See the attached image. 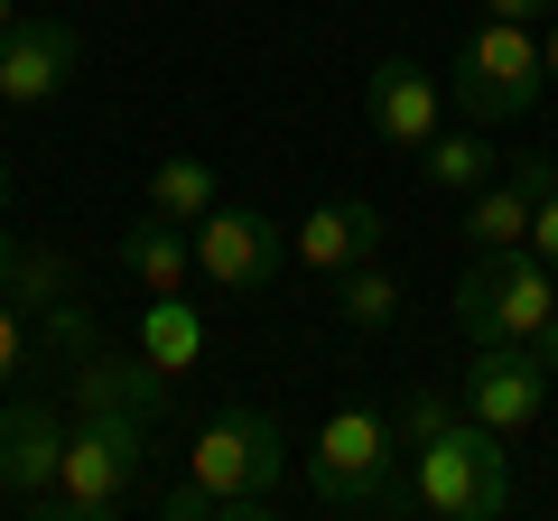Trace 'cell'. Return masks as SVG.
<instances>
[{
    "label": "cell",
    "mask_w": 558,
    "mask_h": 521,
    "mask_svg": "<svg viewBox=\"0 0 558 521\" xmlns=\"http://www.w3.org/2000/svg\"><path fill=\"white\" fill-rule=\"evenodd\" d=\"M307 494L326 512H418L410 502V447H400V420L373 401L326 410L317 447H307Z\"/></svg>",
    "instance_id": "obj_1"
},
{
    "label": "cell",
    "mask_w": 558,
    "mask_h": 521,
    "mask_svg": "<svg viewBox=\"0 0 558 521\" xmlns=\"http://www.w3.org/2000/svg\"><path fill=\"white\" fill-rule=\"evenodd\" d=\"M410 502L438 521H502L512 512V438L465 420V401L438 428L410 438Z\"/></svg>",
    "instance_id": "obj_2"
},
{
    "label": "cell",
    "mask_w": 558,
    "mask_h": 521,
    "mask_svg": "<svg viewBox=\"0 0 558 521\" xmlns=\"http://www.w3.org/2000/svg\"><path fill=\"white\" fill-rule=\"evenodd\" d=\"M140 465H149V428H131V420H75V410H65L57 484L28 494L20 512H38V521H112V512L140 502Z\"/></svg>",
    "instance_id": "obj_3"
},
{
    "label": "cell",
    "mask_w": 558,
    "mask_h": 521,
    "mask_svg": "<svg viewBox=\"0 0 558 521\" xmlns=\"http://www.w3.org/2000/svg\"><path fill=\"white\" fill-rule=\"evenodd\" d=\"M549 317H558V270L531 252V242L475 252V270L457 280V326L475 344H531Z\"/></svg>",
    "instance_id": "obj_4"
},
{
    "label": "cell",
    "mask_w": 558,
    "mask_h": 521,
    "mask_svg": "<svg viewBox=\"0 0 558 521\" xmlns=\"http://www.w3.org/2000/svg\"><path fill=\"white\" fill-rule=\"evenodd\" d=\"M539 84H549V65H539V38L521 20H484L475 38L447 57V102H457L465 121H521L539 102Z\"/></svg>",
    "instance_id": "obj_5"
},
{
    "label": "cell",
    "mask_w": 558,
    "mask_h": 521,
    "mask_svg": "<svg viewBox=\"0 0 558 521\" xmlns=\"http://www.w3.org/2000/svg\"><path fill=\"white\" fill-rule=\"evenodd\" d=\"M186 475L215 484V494H260V502H279V484H289V438H279L270 410L223 401L215 420L196 428V457H186Z\"/></svg>",
    "instance_id": "obj_6"
},
{
    "label": "cell",
    "mask_w": 558,
    "mask_h": 521,
    "mask_svg": "<svg viewBox=\"0 0 558 521\" xmlns=\"http://www.w3.org/2000/svg\"><path fill=\"white\" fill-rule=\"evenodd\" d=\"M279 260H289V233H279L260 205H215V215L196 223V270L223 299H260V289L279 280Z\"/></svg>",
    "instance_id": "obj_7"
},
{
    "label": "cell",
    "mask_w": 558,
    "mask_h": 521,
    "mask_svg": "<svg viewBox=\"0 0 558 521\" xmlns=\"http://www.w3.org/2000/svg\"><path fill=\"white\" fill-rule=\"evenodd\" d=\"M363 131L381 149H400V159H418L447 131V75H428L418 57H381L363 75Z\"/></svg>",
    "instance_id": "obj_8"
},
{
    "label": "cell",
    "mask_w": 558,
    "mask_h": 521,
    "mask_svg": "<svg viewBox=\"0 0 558 521\" xmlns=\"http://www.w3.org/2000/svg\"><path fill=\"white\" fill-rule=\"evenodd\" d=\"M457 401H465V420L521 438V428L549 410V363H539L531 344H475V363H465V381H457Z\"/></svg>",
    "instance_id": "obj_9"
},
{
    "label": "cell",
    "mask_w": 558,
    "mask_h": 521,
    "mask_svg": "<svg viewBox=\"0 0 558 521\" xmlns=\"http://www.w3.org/2000/svg\"><path fill=\"white\" fill-rule=\"evenodd\" d=\"M65 410L75 420H131V428H159L168 420V373L140 354H75V381H65Z\"/></svg>",
    "instance_id": "obj_10"
},
{
    "label": "cell",
    "mask_w": 558,
    "mask_h": 521,
    "mask_svg": "<svg viewBox=\"0 0 558 521\" xmlns=\"http://www.w3.org/2000/svg\"><path fill=\"white\" fill-rule=\"evenodd\" d=\"M84 65V38L65 20H47V10H20L10 20V38H0V102H47L65 94Z\"/></svg>",
    "instance_id": "obj_11"
},
{
    "label": "cell",
    "mask_w": 558,
    "mask_h": 521,
    "mask_svg": "<svg viewBox=\"0 0 558 521\" xmlns=\"http://www.w3.org/2000/svg\"><path fill=\"white\" fill-rule=\"evenodd\" d=\"M289 260H307L317 280L354 270V260H381V205L373 196H317L289 233Z\"/></svg>",
    "instance_id": "obj_12"
},
{
    "label": "cell",
    "mask_w": 558,
    "mask_h": 521,
    "mask_svg": "<svg viewBox=\"0 0 558 521\" xmlns=\"http://www.w3.org/2000/svg\"><path fill=\"white\" fill-rule=\"evenodd\" d=\"M57 457H65V420H57V401H0V494L10 502H28V494H47L57 484Z\"/></svg>",
    "instance_id": "obj_13"
},
{
    "label": "cell",
    "mask_w": 558,
    "mask_h": 521,
    "mask_svg": "<svg viewBox=\"0 0 558 521\" xmlns=\"http://www.w3.org/2000/svg\"><path fill=\"white\" fill-rule=\"evenodd\" d=\"M131 354H140V363H159L168 381H186V373L205 363V307L186 299V289L149 299V307H140V326H131Z\"/></svg>",
    "instance_id": "obj_14"
},
{
    "label": "cell",
    "mask_w": 558,
    "mask_h": 521,
    "mask_svg": "<svg viewBox=\"0 0 558 521\" xmlns=\"http://www.w3.org/2000/svg\"><path fill=\"white\" fill-rule=\"evenodd\" d=\"M121 270H131V280L149 289V299H168V289H186V280H196V233L140 205V215H131V233H121Z\"/></svg>",
    "instance_id": "obj_15"
},
{
    "label": "cell",
    "mask_w": 558,
    "mask_h": 521,
    "mask_svg": "<svg viewBox=\"0 0 558 521\" xmlns=\"http://www.w3.org/2000/svg\"><path fill=\"white\" fill-rule=\"evenodd\" d=\"M465 242L475 252H502V242H531V178H484L475 196H465Z\"/></svg>",
    "instance_id": "obj_16"
},
{
    "label": "cell",
    "mask_w": 558,
    "mask_h": 521,
    "mask_svg": "<svg viewBox=\"0 0 558 521\" xmlns=\"http://www.w3.org/2000/svg\"><path fill=\"white\" fill-rule=\"evenodd\" d=\"M418 178H428V186H447V196H475L484 178H502L494 141H484V121H465V131H438V141L418 149Z\"/></svg>",
    "instance_id": "obj_17"
},
{
    "label": "cell",
    "mask_w": 558,
    "mask_h": 521,
    "mask_svg": "<svg viewBox=\"0 0 558 521\" xmlns=\"http://www.w3.org/2000/svg\"><path fill=\"white\" fill-rule=\"evenodd\" d=\"M215 205H223L215 159H159V168H149V215H168V223H186V233H196Z\"/></svg>",
    "instance_id": "obj_18"
},
{
    "label": "cell",
    "mask_w": 558,
    "mask_h": 521,
    "mask_svg": "<svg viewBox=\"0 0 558 521\" xmlns=\"http://www.w3.org/2000/svg\"><path fill=\"white\" fill-rule=\"evenodd\" d=\"M326 289H336V317L354 326V336H381V326L400 317V280L381 270V260H354V270H336Z\"/></svg>",
    "instance_id": "obj_19"
},
{
    "label": "cell",
    "mask_w": 558,
    "mask_h": 521,
    "mask_svg": "<svg viewBox=\"0 0 558 521\" xmlns=\"http://www.w3.org/2000/svg\"><path fill=\"white\" fill-rule=\"evenodd\" d=\"M521 178H531V252L558 270V159H521Z\"/></svg>",
    "instance_id": "obj_20"
},
{
    "label": "cell",
    "mask_w": 558,
    "mask_h": 521,
    "mask_svg": "<svg viewBox=\"0 0 558 521\" xmlns=\"http://www.w3.org/2000/svg\"><path fill=\"white\" fill-rule=\"evenodd\" d=\"M28 354H38V336H28V307L10 299V289H0V391H10V381L28 373Z\"/></svg>",
    "instance_id": "obj_21"
},
{
    "label": "cell",
    "mask_w": 558,
    "mask_h": 521,
    "mask_svg": "<svg viewBox=\"0 0 558 521\" xmlns=\"http://www.w3.org/2000/svg\"><path fill=\"white\" fill-rule=\"evenodd\" d=\"M484 10H494V20H521V28H531V20H549L558 0H484Z\"/></svg>",
    "instance_id": "obj_22"
},
{
    "label": "cell",
    "mask_w": 558,
    "mask_h": 521,
    "mask_svg": "<svg viewBox=\"0 0 558 521\" xmlns=\"http://www.w3.org/2000/svg\"><path fill=\"white\" fill-rule=\"evenodd\" d=\"M531 354L549 363V381H558V317H549V326H539V336H531Z\"/></svg>",
    "instance_id": "obj_23"
},
{
    "label": "cell",
    "mask_w": 558,
    "mask_h": 521,
    "mask_svg": "<svg viewBox=\"0 0 558 521\" xmlns=\"http://www.w3.org/2000/svg\"><path fill=\"white\" fill-rule=\"evenodd\" d=\"M539 65H549V84H558V20H549V38H539Z\"/></svg>",
    "instance_id": "obj_24"
},
{
    "label": "cell",
    "mask_w": 558,
    "mask_h": 521,
    "mask_svg": "<svg viewBox=\"0 0 558 521\" xmlns=\"http://www.w3.org/2000/svg\"><path fill=\"white\" fill-rule=\"evenodd\" d=\"M10 20H20V0H0V38H10Z\"/></svg>",
    "instance_id": "obj_25"
},
{
    "label": "cell",
    "mask_w": 558,
    "mask_h": 521,
    "mask_svg": "<svg viewBox=\"0 0 558 521\" xmlns=\"http://www.w3.org/2000/svg\"><path fill=\"white\" fill-rule=\"evenodd\" d=\"M0 205H10V168H0Z\"/></svg>",
    "instance_id": "obj_26"
}]
</instances>
